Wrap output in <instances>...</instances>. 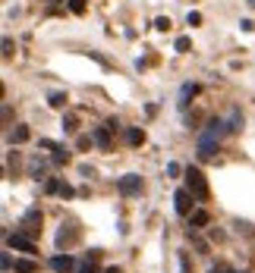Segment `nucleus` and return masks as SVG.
<instances>
[{
  "label": "nucleus",
  "mask_w": 255,
  "mask_h": 273,
  "mask_svg": "<svg viewBox=\"0 0 255 273\" xmlns=\"http://www.w3.org/2000/svg\"><path fill=\"white\" fill-rule=\"evenodd\" d=\"M186 185H189V192L195 195V201H208V198H211V192H208V182H205L202 170L189 167V170H186Z\"/></svg>",
  "instance_id": "nucleus-1"
},
{
  "label": "nucleus",
  "mask_w": 255,
  "mask_h": 273,
  "mask_svg": "<svg viewBox=\"0 0 255 273\" xmlns=\"http://www.w3.org/2000/svg\"><path fill=\"white\" fill-rule=\"evenodd\" d=\"M41 223H44L41 207H29V210H26V217H22V232H26L29 239H35V235L41 232Z\"/></svg>",
  "instance_id": "nucleus-2"
},
{
  "label": "nucleus",
  "mask_w": 255,
  "mask_h": 273,
  "mask_svg": "<svg viewBox=\"0 0 255 273\" xmlns=\"http://www.w3.org/2000/svg\"><path fill=\"white\" fill-rule=\"evenodd\" d=\"M117 188H120V195H126V198H133V195H139V192H142V176H136V173H130V176H123V179L117 182Z\"/></svg>",
  "instance_id": "nucleus-3"
},
{
  "label": "nucleus",
  "mask_w": 255,
  "mask_h": 273,
  "mask_svg": "<svg viewBox=\"0 0 255 273\" xmlns=\"http://www.w3.org/2000/svg\"><path fill=\"white\" fill-rule=\"evenodd\" d=\"M7 248H16V251H26V254H35V242L29 239L26 232H13L7 235Z\"/></svg>",
  "instance_id": "nucleus-4"
},
{
  "label": "nucleus",
  "mask_w": 255,
  "mask_h": 273,
  "mask_svg": "<svg viewBox=\"0 0 255 273\" xmlns=\"http://www.w3.org/2000/svg\"><path fill=\"white\" fill-rule=\"evenodd\" d=\"M192 201H195V195L189 188H180V192L173 195V207H177V213H192Z\"/></svg>",
  "instance_id": "nucleus-5"
},
{
  "label": "nucleus",
  "mask_w": 255,
  "mask_h": 273,
  "mask_svg": "<svg viewBox=\"0 0 255 273\" xmlns=\"http://www.w3.org/2000/svg\"><path fill=\"white\" fill-rule=\"evenodd\" d=\"M91 138H95V145H98L101 151H110V148H113V138H110V129H107V126H98L95 132H91Z\"/></svg>",
  "instance_id": "nucleus-6"
},
{
  "label": "nucleus",
  "mask_w": 255,
  "mask_h": 273,
  "mask_svg": "<svg viewBox=\"0 0 255 273\" xmlns=\"http://www.w3.org/2000/svg\"><path fill=\"white\" fill-rule=\"evenodd\" d=\"M195 151H199V160H211L214 151H217V141L208 138V135H202V138H199V148H195Z\"/></svg>",
  "instance_id": "nucleus-7"
},
{
  "label": "nucleus",
  "mask_w": 255,
  "mask_h": 273,
  "mask_svg": "<svg viewBox=\"0 0 255 273\" xmlns=\"http://www.w3.org/2000/svg\"><path fill=\"white\" fill-rule=\"evenodd\" d=\"M51 270L54 273H69V270H76V260L69 254H57V257H51Z\"/></svg>",
  "instance_id": "nucleus-8"
},
{
  "label": "nucleus",
  "mask_w": 255,
  "mask_h": 273,
  "mask_svg": "<svg viewBox=\"0 0 255 273\" xmlns=\"http://www.w3.org/2000/svg\"><path fill=\"white\" fill-rule=\"evenodd\" d=\"M224 132H230V126H227L224 120H211V123H208V129H205V135H208V138H214V141H221Z\"/></svg>",
  "instance_id": "nucleus-9"
},
{
  "label": "nucleus",
  "mask_w": 255,
  "mask_h": 273,
  "mask_svg": "<svg viewBox=\"0 0 255 273\" xmlns=\"http://www.w3.org/2000/svg\"><path fill=\"white\" fill-rule=\"evenodd\" d=\"M44 173H48V163H44L41 157H32V160H29V176H35V179H41Z\"/></svg>",
  "instance_id": "nucleus-10"
},
{
  "label": "nucleus",
  "mask_w": 255,
  "mask_h": 273,
  "mask_svg": "<svg viewBox=\"0 0 255 273\" xmlns=\"http://www.w3.org/2000/svg\"><path fill=\"white\" fill-rule=\"evenodd\" d=\"M22 141H29V126L10 129V145H22Z\"/></svg>",
  "instance_id": "nucleus-11"
},
{
  "label": "nucleus",
  "mask_w": 255,
  "mask_h": 273,
  "mask_svg": "<svg viewBox=\"0 0 255 273\" xmlns=\"http://www.w3.org/2000/svg\"><path fill=\"white\" fill-rule=\"evenodd\" d=\"M35 270H38V264H35L32 257H19L16 260V273H35Z\"/></svg>",
  "instance_id": "nucleus-12"
},
{
  "label": "nucleus",
  "mask_w": 255,
  "mask_h": 273,
  "mask_svg": "<svg viewBox=\"0 0 255 273\" xmlns=\"http://www.w3.org/2000/svg\"><path fill=\"white\" fill-rule=\"evenodd\" d=\"M126 141H130L133 148H139L145 141V132H142V129H126Z\"/></svg>",
  "instance_id": "nucleus-13"
},
{
  "label": "nucleus",
  "mask_w": 255,
  "mask_h": 273,
  "mask_svg": "<svg viewBox=\"0 0 255 273\" xmlns=\"http://www.w3.org/2000/svg\"><path fill=\"white\" fill-rule=\"evenodd\" d=\"M189 226H192V229H202V226H208V213H205V210H195L192 217H189Z\"/></svg>",
  "instance_id": "nucleus-14"
},
{
  "label": "nucleus",
  "mask_w": 255,
  "mask_h": 273,
  "mask_svg": "<svg viewBox=\"0 0 255 273\" xmlns=\"http://www.w3.org/2000/svg\"><path fill=\"white\" fill-rule=\"evenodd\" d=\"M69 223H63V229L57 232V245H66V242H73L76 239V229H66Z\"/></svg>",
  "instance_id": "nucleus-15"
},
{
  "label": "nucleus",
  "mask_w": 255,
  "mask_h": 273,
  "mask_svg": "<svg viewBox=\"0 0 255 273\" xmlns=\"http://www.w3.org/2000/svg\"><path fill=\"white\" fill-rule=\"evenodd\" d=\"M51 160H54V167H66V163H69V151L66 148H57Z\"/></svg>",
  "instance_id": "nucleus-16"
},
{
  "label": "nucleus",
  "mask_w": 255,
  "mask_h": 273,
  "mask_svg": "<svg viewBox=\"0 0 255 273\" xmlns=\"http://www.w3.org/2000/svg\"><path fill=\"white\" fill-rule=\"evenodd\" d=\"M66 101H69V98H66V91H54L51 98H48V104L57 107V110H60V107H66Z\"/></svg>",
  "instance_id": "nucleus-17"
},
{
  "label": "nucleus",
  "mask_w": 255,
  "mask_h": 273,
  "mask_svg": "<svg viewBox=\"0 0 255 273\" xmlns=\"http://www.w3.org/2000/svg\"><path fill=\"white\" fill-rule=\"evenodd\" d=\"M195 94H199V85H186V88H183V101H180V107H186L189 98H195Z\"/></svg>",
  "instance_id": "nucleus-18"
},
{
  "label": "nucleus",
  "mask_w": 255,
  "mask_h": 273,
  "mask_svg": "<svg viewBox=\"0 0 255 273\" xmlns=\"http://www.w3.org/2000/svg\"><path fill=\"white\" fill-rule=\"evenodd\" d=\"M230 132H239V126H242V116H239V110H233V113H230Z\"/></svg>",
  "instance_id": "nucleus-19"
},
{
  "label": "nucleus",
  "mask_w": 255,
  "mask_h": 273,
  "mask_svg": "<svg viewBox=\"0 0 255 273\" xmlns=\"http://www.w3.org/2000/svg\"><path fill=\"white\" fill-rule=\"evenodd\" d=\"M91 145H95V138H91V135H79V138H76V148H79V151H88Z\"/></svg>",
  "instance_id": "nucleus-20"
},
{
  "label": "nucleus",
  "mask_w": 255,
  "mask_h": 273,
  "mask_svg": "<svg viewBox=\"0 0 255 273\" xmlns=\"http://www.w3.org/2000/svg\"><path fill=\"white\" fill-rule=\"evenodd\" d=\"M69 10H73L76 16H82L85 13V0H69Z\"/></svg>",
  "instance_id": "nucleus-21"
},
{
  "label": "nucleus",
  "mask_w": 255,
  "mask_h": 273,
  "mask_svg": "<svg viewBox=\"0 0 255 273\" xmlns=\"http://www.w3.org/2000/svg\"><path fill=\"white\" fill-rule=\"evenodd\" d=\"M60 185H63V182H57V179H48V182H44V192H48V195H54V192H60Z\"/></svg>",
  "instance_id": "nucleus-22"
},
{
  "label": "nucleus",
  "mask_w": 255,
  "mask_h": 273,
  "mask_svg": "<svg viewBox=\"0 0 255 273\" xmlns=\"http://www.w3.org/2000/svg\"><path fill=\"white\" fill-rule=\"evenodd\" d=\"M13 51H16V44L10 41V38H4V57H7V60H10V57H13Z\"/></svg>",
  "instance_id": "nucleus-23"
},
{
  "label": "nucleus",
  "mask_w": 255,
  "mask_h": 273,
  "mask_svg": "<svg viewBox=\"0 0 255 273\" xmlns=\"http://www.w3.org/2000/svg\"><path fill=\"white\" fill-rule=\"evenodd\" d=\"M76 116H66V120H63V129H66V132H76Z\"/></svg>",
  "instance_id": "nucleus-24"
},
{
  "label": "nucleus",
  "mask_w": 255,
  "mask_h": 273,
  "mask_svg": "<svg viewBox=\"0 0 255 273\" xmlns=\"http://www.w3.org/2000/svg\"><path fill=\"white\" fill-rule=\"evenodd\" d=\"M173 47H177L180 54H186L189 51V38H177V44H173Z\"/></svg>",
  "instance_id": "nucleus-25"
},
{
  "label": "nucleus",
  "mask_w": 255,
  "mask_h": 273,
  "mask_svg": "<svg viewBox=\"0 0 255 273\" xmlns=\"http://www.w3.org/2000/svg\"><path fill=\"white\" fill-rule=\"evenodd\" d=\"M155 29H161V32H167V29H170V19H164V16H161V19H155Z\"/></svg>",
  "instance_id": "nucleus-26"
},
{
  "label": "nucleus",
  "mask_w": 255,
  "mask_h": 273,
  "mask_svg": "<svg viewBox=\"0 0 255 273\" xmlns=\"http://www.w3.org/2000/svg\"><path fill=\"white\" fill-rule=\"evenodd\" d=\"M180 173H183L180 163H167V176H180Z\"/></svg>",
  "instance_id": "nucleus-27"
},
{
  "label": "nucleus",
  "mask_w": 255,
  "mask_h": 273,
  "mask_svg": "<svg viewBox=\"0 0 255 273\" xmlns=\"http://www.w3.org/2000/svg\"><path fill=\"white\" fill-rule=\"evenodd\" d=\"M79 273H95V260H85V264L79 267Z\"/></svg>",
  "instance_id": "nucleus-28"
},
{
  "label": "nucleus",
  "mask_w": 255,
  "mask_h": 273,
  "mask_svg": "<svg viewBox=\"0 0 255 273\" xmlns=\"http://www.w3.org/2000/svg\"><path fill=\"white\" fill-rule=\"evenodd\" d=\"M60 195H63V198H73L76 192H73V185H66V182H63V185H60Z\"/></svg>",
  "instance_id": "nucleus-29"
},
{
  "label": "nucleus",
  "mask_w": 255,
  "mask_h": 273,
  "mask_svg": "<svg viewBox=\"0 0 255 273\" xmlns=\"http://www.w3.org/2000/svg\"><path fill=\"white\" fill-rule=\"evenodd\" d=\"M211 273H236V270H230V267H224V264H214Z\"/></svg>",
  "instance_id": "nucleus-30"
},
{
  "label": "nucleus",
  "mask_w": 255,
  "mask_h": 273,
  "mask_svg": "<svg viewBox=\"0 0 255 273\" xmlns=\"http://www.w3.org/2000/svg\"><path fill=\"white\" fill-rule=\"evenodd\" d=\"M0 264H4V270H13V267H16L13 260H10V254H7V251H4V260H0Z\"/></svg>",
  "instance_id": "nucleus-31"
},
{
  "label": "nucleus",
  "mask_w": 255,
  "mask_h": 273,
  "mask_svg": "<svg viewBox=\"0 0 255 273\" xmlns=\"http://www.w3.org/2000/svg\"><path fill=\"white\" fill-rule=\"evenodd\" d=\"M104 273H120V270H117V267H107V270H104Z\"/></svg>",
  "instance_id": "nucleus-32"
}]
</instances>
